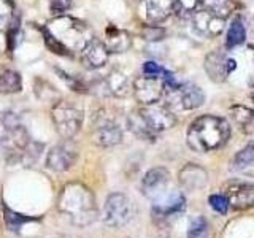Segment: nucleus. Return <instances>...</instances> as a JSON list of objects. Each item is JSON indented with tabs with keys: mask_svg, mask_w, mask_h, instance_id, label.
Masks as SVG:
<instances>
[{
	"mask_svg": "<svg viewBox=\"0 0 254 238\" xmlns=\"http://www.w3.org/2000/svg\"><path fill=\"white\" fill-rule=\"evenodd\" d=\"M45 45L48 50L59 56H71L92 38V32L87 24L71 16H62L51 19L43 27Z\"/></svg>",
	"mask_w": 254,
	"mask_h": 238,
	"instance_id": "1",
	"label": "nucleus"
},
{
	"mask_svg": "<svg viewBox=\"0 0 254 238\" xmlns=\"http://www.w3.org/2000/svg\"><path fill=\"white\" fill-rule=\"evenodd\" d=\"M58 210L76 227L91 226L99 216L92 190L83 182H68L64 186L58 198Z\"/></svg>",
	"mask_w": 254,
	"mask_h": 238,
	"instance_id": "2",
	"label": "nucleus"
},
{
	"mask_svg": "<svg viewBox=\"0 0 254 238\" xmlns=\"http://www.w3.org/2000/svg\"><path fill=\"white\" fill-rule=\"evenodd\" d=\"M230 138V125L224 118L203 115L188 129V145L197 153H213L226 145Z\"/></svg>",
	"mask_w": 254,
	"mask_h": 238,
	"instance_id": "3",
	"label": "nucleus"
},
{
	"mask_svg": "<svg viewBox=\"0 0 254 238\" xmlns=\"http://www.w3.org/2000/svg\"><path fill=\"white\" fill-rule=\"evenodd\" d=\"M30 141L29 132L18 115L13 111L0 113V149L5 153L8 162L19 164V159Z\"/></svg>",
	"mask_w": 254,
	"mask_h": 238,
	"instance_id": "4",
	"label": "nucleus"
},
{
	"mask_svg": "<svg viewBox=\"0 0 254 238\" xmlns=\"http://www.w3.org/2000/svg\"><path fill=\"white\" fill-rule=\"evenodd\" d=\"M51 118L58 132L64 140H71L83 125V111L67 102H58L51 111Z\"/></svg>",
	"mask_w": 254,
	"mask_h": 238,
	"instance_id": "5",
	"label": "nucleus"
},
{
	"mask_svg": "<svg viewBox=\"0 0 254 238\" xmlns=\"http://www.w3.org/2000/svg\"><path fill=\"white\" fill-rule=\"evenodd\" d=\"M133 216V205L130 198L123 192H113L107 197L103 205L102 219L110 227H123Z\"/></svg>",
	"mask_w": 254,
	"mask_h": 238,
	"instance_id": "6",
	"label": "nucleus"
},
{
	"mask_svg": "<svg viewBox=\"0 0 254 238\" xmlns=\"http://www.w3.org/2000/svg\"><path fill=\"white\" fill-rule=\"evenodd\" d=\"M138 115L141 118V121L145 122V125L154 135L170 130L177 124V116H175L173 110L161 102L141 107L138 110Z\"/></svg>",
	"mask_w": 254,
	"mask_h": 238,
	"instance_id": "7",
	"label": "nucleus"
},
{
	"mask_svg": "<svg viewBox=\"0 0 254 238\" xmlns=\"http://www.w3.org/2000/svg\"><path fill=\"white\" fill-rule=\"evenodd\" d=\"M203 68L206 71V75L214 83H224L227 81V78L235 71L237 62L235 59L229 58L224 51H210L206 54Z\"/></svg>",
	"mask_w": 254,
	"mask_h": 238,
	"instance_id": "8",
	"label": "nucleus"
},
{
	"mask_svg": "<svg viewBox=\"0 0 254 238\" xmlns=\"http://www.w3.org/2000/svg\"><path fill=\"white\" fill-rule=\"evenodd\" d=\"M76 159H78V148L75 146V143L65 140L61 145H56L54 148L50 149V153L46 156V167L56 173L67 172L75 165Z\"/></svg>",
	"mask_w": 254,
	"mask_h": 238,
	"instance_id": "9",
	"label": "nucleus"
},
{
	"mask_svg": "<svg viewBox=\"0 0 254 238\" xmlns=\"http://www.w3.org/2000/svg\"><path fill=\"white\" fill-rule=\"evenodd\" d=\"M132 89L135 94V99H137L143 107L161 102L162 95L165 92L162 78H156V76H140V78H137Z\"/></svg>",
	"mask_w": 254,
	"mask_h": 238,
	"instance_id": "10",
	"label": "nucleus"
},
{
	"mask_svg": "<svg viewBox=\"0 0 254 238\" xmlns=\"http://www.w3.org/2000/svg\"><path fill=\"white\" fill-rule=\"evenodd\" d=\"M229 206L234 210H250L254 206V182L234 181L224 189Z\"/></svg>",
	"mask_w": 254,
	"mask_h": 238,
	"instance_id": "11",
	"label": "nucleus"
},
{
	"mask_svg": "<svg viewBox=\"0 0 254 238\" xmlns=\"http://www.w3.org/2000/svg\"><path fill=\"white\" fill-rule=\"evenodd\" d=\"M190 24H192L194 30L198 35H202L205 38H214L218 37L222 30H224V21L222 18H218L205 10H194L189 14Z\"/></svg>",
	"mask_w": 254,
	"mask_h": 238,
	"instance_id": "12",
	"label": "nucleus"
},
{
	"mask_svg": "<svg viewBox=\"0 0 254 238\" xmlns=\"http://www.w3.org/2000/svg\"><path fill=\"white\" fill-rule=\"evenodd\" d=\"M172 94V100L180 110H195L205 102V94L198 86L192 83L180 84L178 89L169 91Z\"/></svg>",
	"mask_w": 254,
	"mask_h": 238,
	"instance_id": "13",
	"label": "nucleus"
},
{
	"mask_svg": "<svg viewBox=\"0 0 254 238\" xmlns=\"http://www.w3.org/2000/svg\"><path fill=\"white\" fill-rule=\"evenodd\" d=\"M169 181H170V173L164 167H156V169H151L145 175V178L141 181V190L146 197L157 200V198H161L164 195Z\"/></svg>",
	"mask_w": 254,
	"mask_h": 238,
	"instance_id": "14",
	"label": "nucleus"
},
{
	"mask_svg": "<svg viewBox=\"0 0 254 238\" xmlns=\"http://www.w3.org/2000/svg\"><path fill=\"white\" fill-rule=\"evenodd\" d=\"M108 56H110V51L107 50L105 43L95 37H92L89 42L81 48V62H83V65L89 70L102 68L107 63Z\"/></svg>",
	"mask_w": 254,
	"mask_h": 238,
	"instance_id": "15",
	"label": "nucleus"
},
{
	"mask_svg": "<svg viewBox=\"0 0 254 238\" xmlns=\"http://www.w3.org/2000/svg\"><path fill=\"white\" fill-rule=\"evenodd\" d=\"M186 208V198L181 192H173L167 195L165 198H157L156 203L153 205V216L159 219H165L175 216V214L181 213Z\"/></svg>",
	"mask_w": 254,
	"mask_h": 238,
	"instance_id": "16",
	"label": "nucleus"
},
{
	"mask_svg": "<svg viewBox=\"0 0 254 238\" xmlns=\"http://www.w3.org/2000/svg\"><path fill=\"white\" fill-rule=\"evenodd\" d=\"M121 141H123L121 127L115 121H111V119H105V121L99 122V125L95 127L94 143H97L99 146L108 148V146H115Z\"/></svg>",
	"mask_w": 254,
	"mask_h": 238,
	"instance_id": "17",
	"label": "nucleus"
},
{
	"mask_svg": "<svg viewBox=\"0 0 254 238\" xmlns=\"http://www.w3.org/2000/svg\"><path fill=\"white\" fill-rule=\"evenodd\" d=\"M105 46L110 53H115V54H121L129 51V48L132 46V38L130 35L127 34L126 30L119 29L116 26H108L105 30Z\"/></svg>",
	"mask_w": 254,
	"mask_h": 238,
	"instance_id": "18",
	"label": "nucleus"
},
{
	"mask_svg": "<svg viewBox=\"0 0 254 238\" xmlns=\"http://www.w3.org/2000/svg\"><path fill=\"white\" fill-rule=\"evenodd\" d=\"M177 0H146V19L153 24L164 22L175 13Z\"/></svg>",
	"mask_w": 254,
	"mask_h": 238,
	"instance_id": "19",
	"label": "nucleus"
},
{
	"mask_svg": "<svg viewBox=\"0 0 254 238\" xmlns=\"http://www.w3.org/2000/svg\"><path fill=\"white\" fill-rule=\"evenodd\" d=\"M180 182L181 186L188 190H195L205 186L206 182V172L195 164H188L180 172Z\"/></svg>",
	"mask_w": 254,
	"mask_h": 238,
	"instance_id": "20",
	"label": "nucleus"
},
{
	"mask_svg": "<svg viewBox=\"0 0 254 238\" xmlns=\"http://www.w3.org/2000/svg\"><path fill=\"white\" fill-rule=\"evenodd\" d=\"M230 118L243 133H254V110L245 105H232L229 110Z\"/></svg>",
	"mask_w": 254,
	"mask_h": 238,
	"instance_id": "21",
	"label": "nucleus"
},
{
	"mask_svg": "<svg viewBox=\"0 0 254 238\" xmlns=\"http://www.w3.org/2000/svg\"><path fill=\"white\" fill-rule=\"evenodd\" d=\"M107 89L110 94H113L115 97H126L130 92V83L123 71L113 70L110 71V75L107 76Z\"/></svg>",
	"mask_w": 254,
	"mask_h": 238,
	"instance_id": "22",
	"label": "nucleus"
},
{
	"mask_svg": "<svg viewBox=\"0 0 254 238\" xmlns=\"http://www.w3.org/2000/svg\"><path fill=\"white\" fill-rule=\"evenodd\" d=\"M245 38H246V27L243 24V19L237 16L229 26L227 35H226V48L232 50L235 46H240L245 43Z\"/></svg>",
	"mask_w": 254,
	"mask_h": 238,
	"instance_id": "23",
	"label": "nucleus"
},
{
	"mask_svg": "<svg viewBox=\"0 0 254 238\" xmlns=\"http://www.w3.org/2000/svg\"><path fill=\"white\" fill-rule=\"evenodd\" d=\"M198 5H200L202 10L222 19L229 18V14L234 10L232 0H198Z\"/></svg>",
	"mask_w": 254,
	"mask_h": 238,
	"instance_id": "24",
	"label": "nucleus"
},
{
	"mask_svg": "<svg viewBox=\"0 0 254 238\" xmlns=\"http://www.w3.org/2000/svg\"><path fill=\"white\" fill-rule=\"evenodd\" d=\"M22 89V78L14 70H3L0 73V94H16Z\"/></svg>",
	"mask_w": 254,
	"mask_h": 238,
	"instance_id": "25",
	"label": "nucleus"
},
{
	"mask_svg": "<svg viewBox=\"0 0 254 238\" xmlns=\"http://www.w3.org/2000/svg\"><path fill=\"white\" fill-rule=\"evenodd\" d=\"M234 169L238 172L254 169V140L237 153L234 159Z\"/></svg>",
	"mask_w": 254,
	"mask_h": 238,
	"instance_id": "26",
	"label": "nucleus"
},
{
	"mask_svg": "<svg viewBox=\"0 0 254 238\" xmlns=\"http://www.w3.org/2000/svg\"><path fill=\"white\" fill-rule=\"evenodd\" d=\"M129 127H130V130L137 135V137L143 138V140H149V141H153L156 138V135L151 132L148 127L145 125V122L141 121V118L138 115V111L137 113H133L130 118H129Z\"/></svg>",
	"mask_w": 254,
	"mask_h": 238,
	"instance_id": "27",
	"label": "nucleus"
},
{
	"mask_svg": "<svg viewBox=\"0 0 254 238\" xmlns=\"http://www.w3.org/2000/svg\"><path fill=\"white\" fill-rule=\"evenodd\" d=\"M14 19V2L13 0H0V32L8 29Z\"/></svg>",
	"mask_w": 254,
	"mask_h": 238,
	"instance_id": "28",
	"label": "nucleus"
},
{
	"mask_svg": "<svg viewBox=\"0 0 254 238\" xmlns=\"http://www.w3.org/2000/svg\"><path fill=\"white\" fill-rule=\"evenodd\" d=\"M208 237V224L205 218L197 216L189 222L188 229V238H206Z\"/></svg>",
	"mask_w": 254,
	"mask_h": 238,
	"instance_id": "29",
	"label": "nucleus"
},
{
	"mask_svg": "<svg viewBox=\"0 0 254 238\" xmlns=\"http://www.w3.org/2000/svg\"><path fill=\"white\" fill-rule=\"evenodd\" d=\"M30 221H34V218H29V216H26V214L14 213L10 208H5V222L13 232H16V230L21 229L24 224H27V222H30Z\"/></svg>",
	"mask_w": 254,
	"mask_h": 238,
	"instance_id": "30",
	"label": "nucleus"
},
{
	"mask_svg": "<svg viewBox=\"0 0 254 238\" xmlns=\"http://www.w3.org/2000/svg\"><path fill=\"white\" fill-rule=\"evenodd\" d=\"M208 203L211 208L216 211V213H221V214H226L227 210H229V202L224 194H213L210 195L208 198Z\"/></svg>",
	"mask_w": 254,
	"mask_h": 238,
	"instance_id": "31",
	"label": "nucleus"
},
{
	"mask_svg": "<svg viewBox=\"0 0 254 238\" xmlns=\"http://www.w3.org/2000/svg\"><path fill=\"white\" fill-rule=\"evenodd\" d=\"M56 71H58V73L61 75V78L67 83V86L70 87L71 91H75V92H87L86 86H84L81 81H79L78 78H75V76H71V75L65 73V71L61 70V68H56Z\"/></svg>",
	"mask_w": 254,
	"mask_h": 238,
	"instance_id": "32",
	"label": "nucleus"
},
{
	"mask_svg": "<svg viewBox=\"0 0 254 238\" xmlns=\"http://www.w3.org/2000/svg\"><path fill=\"white\" fill-rule=\"evenodd\" d=\"M165 35V30L159 26H146L141 30V37L146 40V42H159L162 40Z\"/></svg>",
	"mask_w": 254,
	"mask_h": 238,
	"instance_id": "33",
	"label": "nucleus"
},
{
	"mask_svg": "<svg viewBox=\"0 0 254 238\" xmlns=\"http://www.w3.org/2000/svg\"><path fill=\"white\" fill-rule=\"evenodd\" d=\"M71 8V0H50V10L54 14H62Z\"/></svg>",
	"mask_w": 254,
	"mask_h": 238,
	"instance_id": "34",
	"label": "nucleus"
},
{
	"mask_svg": "<svg viewBox=\"0 0 254 238\" xmlns=\"http://www.w3.org/2000/svg\"><path fill=\"white\" fill-rule=\"evenodd\" d=\"M164 71L165 70L153 60H148V62H145V65H143V73H145V76L161 78V75H164Z\"/></svg>",
	"mask_w": 254,
	"mask_h": 238,
	"instance_id": "35",
	"label": "nucleus"
},
{
	"mask_svg": "<svg viewBox=\"0 0 254 238\" xmlns=\"http://www.w3.org/2000/svg\"><path fill=\"white\" fill-rule=\"evenodd\" d=\"M198 5V0H177V6H175V11H181V13H188L190 14Z\"/></svg>",
	"mask_w": 254,
	"mask_h": 238,
	"instance_id": "36",
	"label": "nucleus"
},
{
	"mask_svg": "<svg viewBox=\"0 0 254 238\" xmlns=\"http://www.w3.org/2000/svg\"><path fill=\"white\" fill-rule=\"evenodd\" d=\"M251 100H253V102H254V91H253V92H251Z\"/></svg>",
	"mask_w": 254,
	"mask_h": 238,
	"instance_id": "37",
	"label": "nucleus"
},
{
	"mask_svg": "<svg viewBox=\"0 0 254 238\" xmlns=\"http://www.w3.org/2000/svg\"><path fill=\"white\" fill-rule=\"evenodd\" d=\"M253 27H254V19H253Z\"/></svg>",
	"mask_w": 254,
	"mask_h": 238,
	"instance_id": "38",
	"label": "nucleus"
}]
</instances>
